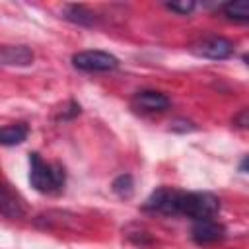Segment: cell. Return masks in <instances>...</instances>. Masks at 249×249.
<instances>
[{"instance_id": "cell-4", "label": "cell", "mask_w": 249, "mask_h": 249, "mask_svg": "<svg viewBox=\"0 0 249 249\" xmlns=\"http://www.w3.org/2000/svg\"><path fill=\"white\" fill-rule=\"evenodd\" d=\"M189 51L200 58H210V60H224L228 56L233 54V43L226 37H220V35H210V37H204V39H198L195 41Z\"/></svg>"}, {"instance_id": "cell-3", "label": "cell", "mask_w": 249, "mask_h": 249, "mask_svg": "<svg viewBox=\"0 0 249 249\" xmlns=\"http://www.w3.org/2000/svg\"><path fill=\"white\" fill-rule=\"evenodd\" d=\"M72 64L82 72H111L119 66V60L105 51H80L72 56Z\"/></svg>"}, {"instance_id": "cell-13", "label": "cell", "mask_w": 249, "mask_h": 249, "mask_svg": "<svg viewBox=\"0 0 249 249\" xmlns=\"http://www.w3.org/2000/svg\"><path fill=\"white\" fill-rule=\"evenodd\" d=\"M165 8L167 10H171V12H175V14H181V16H187V14H191L195 8H196V4L195 2H187V0H183V2H167L165 4Z\"/></svg>"}, {"instance_id": "cell-7", "label": "cell", "mask_w": 249, "mask_h": 249, "mask_svg": "<svg viewBox=\"0 0 249 249\" xmlns=\"http://www.w3.org/2000/svg\"><path fill=\"white\" fill-rule=\"evenodd\" d=\"M132 107L140 113H160V111H165L169 107V97L163 95L161 91L142 89V91L134 93Z\"/></svg>"}, {"instance_id": "cell-8", "label": "cell", "mask_w": 249, "mask_h": 249, "mask_svg": "<svg viewBox=\"0 0 249 249\" xmlns=\"http://www.w3.org/2000/svg\"><path fill=\"white\" fill-rule=\"evenodd\" d=\"M0 60L4 64L27 66L33 62V53L23 45H6L0 49Z\"/></svg>"}, {"instance_id": "cell-11", "label": "cell", "mask_w": 249, "mask_h": 249, "mask_svg": "<svg viewBox=\"0 0 249 249\" xmlns=\"http://www.w3.org/2000/svg\"><path fill=\"white\" fill-rule=\"evenodd\" d=\"M222 10L230 19H235V21H247L249 19V2L247 0L228 2V4H224Z\"/></svg>"}, {"instance_id": "cell-6", "label": "cell", "mask_w": 249, "mask_h": 249, "mask_svg": "<svg viewBox=\"0 0 249 249\" xmlns=\"http://www.w3.org/2000/svg\"><path fill=\"white\" fill-rule=\"evenodd\" d=\"M191 235L195 239V243L198 245H212L220 239H224L226 235V228L216 222L214 218H208V220H196L193 224V230H191Z\"/></svg>"}, {"instance_id": "cell-14", "label": "cell", "mask_w": 249, "mask_h": 249, "mask_svg": "<svg viewBox=\"0 0 249 249\" xmlns=\"http://www.w3.org/2000/svg\"><path fill=\"white\" fill-rule=\"evenodd\" d=\"M235 123H239V124H237L239 128H247V109H243V111L239 113V117H235Z\"/></svg>"}, {"instance_id": "cell-12", "label": "cell", "mask_w": 249, "mask_h": 249, "mask_svg": "<svg viewBox=\"0 0 249 249\" xmlns=\"http://www.w3.org/2000/svg\"><path fill=\"white\" fill-rule=\"evenodd\" d=\"M113 191H115L119 196L128 198V196L132 195V191H134V181H132V177H130L128 173L119 175V177L113 181Z\"/></svg>"}, {"instance_id": "cell-9", "label": "cell", "mask_w": 249, "mask_h": 249, "mask_svg": "<svg viewBox=\"0 0 249 249\" xmlns=\"http://www.w3.org/2000/svg\"><path fill=\"white\" fill-rule=\"evenodd\" d=\"M27 134H29V126L25 123H12L6 126H0V144L18 146L27 138Z\"/></svg>"}, {"instance_id": "cell-2", "label": "cell", "mask_w": 249, "mask_h": 249, "mask_svg": "<svg viewBox=\"0 0 249 249\" xmlns=\"http://www.w3.org/2000/svg\"><path fill=\"white\" fill-rule=\"evenodd\" d=\"M29 183L41 195H58L66 183L64 167L58 163H49L37 152H33L29 154Z\"/></svg>"}, {"instance_id": "cell-1", "label": "cell", "mask_w": 249, "mask_h": 249, "mask_svg": "<svg viewBox=\"0 0 249 249\" xmlns=\"http://www.w3.org/2000/svg\"><path fill=\"white\" fill-rule=\"evenodd\" d=\"M144 210L165 216H187L196 222L214 218L220 212V200L210 193H185L171 187H160L146 198Z\"/></svg>"}, {"instance_id": "cell-15", "label": "cell", "mask_w": 249, "mask_h": 249, "mask_svg": "<svg viewBox=\"0 0 249 249\" xmlns=\"http://www.w3.org/2000/svg\"><path fill=\"white\" fill-rule=\"evenodd\" d=\"M2 183H6V179H4L2 175H0V185H2Z\"/></svg>"}, {"instance_id": "cell-10", "label": "cell", "mask_w": 249, "mask_h": 249, "mask_svg": "<svg viewBox=\"0 0 249 249\" xmlns=\"http://www.w3.org/2000/svg\"><path fill=\"white\" fill-rule=\"evenodd\" d=\"M64 18L68 21H72V23L86 25V27H91L97 21L95 14L91 10H88L86 6H82V4H70V6H66L64 8Z\"/></svg>"}, {"instance_id": "cell-5", "label": "cell", "mask_w": 249, "mask_h": 249, "mask_svg": "<svg viewBox=\"0 0 249 249\" xmlns=\"http://www.w3.org/2000/svg\"><path fill=\"white\" fill-rule=\"evenodd\" d=\"M0 214L8 220H19L25 216V202L8 181L0 185Z\"/></svg>"}]
</instances>
